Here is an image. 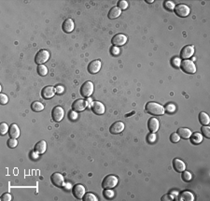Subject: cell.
<instances>
[{"label":"cell","instance_id":"e575fe53","mask_svg":"<svg viewBox=\"0 0 210 201\" xmlns=\"http://www.w3.org/2000/svg\"><path fill=\"white\" fill-rule=\"evenodd\" d=\"M8 146L10 147V148H15L16 146H17V144H18V141H17V140L16 139H12V138H10L9 140H8Z\"/></svg>","mask_w":210,"mask_h":201},{"label":"cell","instance_id":"e0dca14e","mask_svg":"<svg viewBox=\"0 0 210 201\" xmlns=\"http://www.w3.org/2000/svg\"><path fill=\"white\" fill-rule=\"evenodd\" d=\"M91 109H92L93 112L97 114V115H101V114H103L105 112V106L99 101L93 102V105H92Z\"/></svg>","mask_w":210,"mask_h":201},{"label":"cell","instance_id":"1f68e13d","mask_svg":"<svg viewBox=\"0 0 210 201\" xmlns=\"http://www.w3.org/2000/svg\"><path fill=\"white\" fill-rule=\"evenodd\" d=\"M9 125L6 123H1V125H0V133H1V135H5L7 132H9Z\"/></svg>","mask_w":210,"mask_h":201},{"label":"cell","instance_id":"7c38bea8","mask_svg":"<svg viewBox=\"0 0 210 201\" xmlns=\"http://www.w3.org/2000/svg\"><path fill=\"white\" fill-rule=\"evenodd\" d=\"M51 182L57 186V187H63L64 185V177L62 174L60 173H53L51 176Z\"/></svg>","mask_w":210,"mask_h":201},{"label":"cell","instance_id":"44dd1931","mask_svg":"<svg viewBox=\"0 0 210 201\" xmlns=\"http://www.w3.org/2000/svg\"><path fill=\"white\" fill-rule=\"evenodd\" d=\"M9 134L10 138L12 139H18L20 136V129L16 124H11L9 128Z\"/></svg>","mask_w":210,"mask_h":201},{"label":"cell","instance_id":"c3c4849f","mask_svg":"<svg viewBox=\"0 0 210 201\" xmlns=\"http://www.w3.org/2000/svg\"><path fill=\"white\" fill-rule=\"evenodd\" d=\"M70 187H71V184H70V183H67V184L65 185V189H69Z\"/></svg>","mask_w":210,"mask_h":201},{"label":"cell","instance_id":"d6986e66","mask_svg":"<svg viewBox=\"0 0 210 201\" xmlns=\"http://www.w3.org/2000/svg\"><path fill=\"white\" fill-rule=\"evenodd\" d=\"M124 130V124L122 122H116L110 126V133L111 134H120Z\"/></svg>","mask_w":210,"mask_h":201},{"label":"cell","instance_id":"d590c367","mask_svg":"<svg viewBox=\"0 0 210 201\" xmlns=\"http://www.w3.org/2000/svg\"><path fill=\"white\" fill-rule=\"evenodd\" d=\"M104 195L106 196V198L110 199V198H112V197L114 196V193H113V191H111V190H109V189H105V191H104Z\"/></svg>","mask_w":210,"mask_h":201},{"label":"cell","instance_id":"ba28073f","mask_svg":"<svg viewBox=\"0 0 210 201\" xmlns=\"http://www.w3.org/2000/svg\"><path fill=\"white\" fill-rule=\"evenodd\" d=\"M72 193H73V195L76 198L82 199L83 198V195H85V188L81 184H76L72 188Z\"/></svg>","mask_w":210,"mask_h":201},{"label":"cell","instance_id":"83f0119b","mask_svg":"<svg viewBox=\"0 0 210 201\" xmlns=\"http://www.w3.org/2000/svg\"><path fill=\"white\" fill-rule=\"evenodd\" d=\"M38 73H39V75H40L42 77L46 76L47 73H48V69L46 68V65H38Z\"/></svg>","mask_w":210,"mask_h":201},{"label":"cell","instance_id":"f546056e","mask_svg":"<svg viewBox=\"0 0 210 201\" xmlns=\"http://www.w3.org/2000/svg\"><path fill=\"white\" fill-rule=\"evenodd\" d=\"M163 7L168 11H173L175 10V3L172 1H165L163 3Z\"/></svg>","mask_w":210,"mask_h":201},{"label":"cell","instance_id":"7bdbcfd3","mask_svg":"<svg viewBox=\"0 0 210 201\" xmlns=\"http://www.w3.org/2000/svg\"><path fill=\"white\" fill-rule=\"evenodd\" d=\"M77 113H76V111H72L71 112L69 113V118L71 119L72 121H74V120H76L77 119Z\"/></svg>","mask_w":210,"mask_h":201},{"label":"cell","instance_id":"30bf717a","mask_svg":"<svg viewBox=\"0 0 210 201\" xmlns=\"http://www.w3.org/2000/svg\"><path fill=\"white\" fill-rule=\"evenodd\" d=\"M193 52H194L193 46H185L180 52V58H182L184 60H188L190 57L192 56Z\"/></svg>","mask_w":210,"mask_h":201},{"label":"cell","instance_id":"60d3db41","mask_svg":"<svg viewBox=\"0 0 210 201\" xmlns=\"http://www.w3.org/2000/svg\"><path fill=\"white\" fill-rule=\"evenodd\" d=\"M155 140H156V136H155V134H154V133L150 134V135L148 136V141H149L150 143H153Z\"/></svg>","mask_w":210,"mask_h":201},{"label":"cell","instance_id":"681fc988","mask_svg":"<svg viewBox=\"0 0 210 201\" xmlns=\"http://www.w3.org/2000/svg\"><path fill=\"white\" fill-rule=\"evenodd\" d=\"M147 2H148V3H152V2H153V0H148Z\"/></svg>","mask_w":210,"mask_h":201},{"label":"cell","instance_id":"2e32d148","mask_svg":"<svg viewBox=\"0 0 210 201\" xmlns=\"http://www.w3.org/2000/svg\"><path fill=\"white\" fill-rule=\"evenodd\" d=\"M173 167H174V170H176L177 172H182L185 170L186 169V165L184 164V162L179 158H176V159H174L173 160Z\"/></svg>","mask_w":210,"mask_h":201},{"label":"cell","instance_id":"7a4b0ae2","mask_svg":"<svg viewBox=\"0 0 210 201\" xmlns=\"http://www.w3.org/2000/svg\"><path fill=\"white\" fill-rule=\"evenodd\" d=\"M118 184V178L115 175H108L102 182V187L104 189H112Z\"/></svg>","mask_w":210,"mask_h":201},{"label":"cell","instance_id":"603a6c76","mask_svg":"<svg viewBox=\"0 0 210 201\" xmlns=\"http://www.w3.org/2000/svg\"><path fill=\"white\" fill-rule=\"evenodd\" d=\"M179 199L180 201H193V200H194V196H193V195H192L191 192H189V191H184V192H182V193L179 195Z\"/></svg>","mask_w":210,"mask_h":201},{"label":"cell","instance_id":"f1b7e54d","mask_svg":"<svg viewBox=\"0 0 210 201\" xmlns=\"http://www.w3.org/2000/svg\"><path fill=\"white\" fill-rule=\"evenodd\" d=\"M84 201H97V197L93 195V194H91V193H88V194H85L83 195V198H82Z\"/></svg>","mask_w":210,"mask_h":201},{"label":"cell","instance_id":"f6af8a7d","mask_svg":"<svg viewBox=\"0 0 210 201\" xmlns=\"http://www.w3.org/2000/svg\"><path fill=\"white\" fill-rule=\"evenodd\" d=\"M174 197L171 195H165L162 197V201H164V200H173Z\"/></svg>","mask_w":210,"mask_h":201},{"label":"cell","instance_id":"b9f144b4","mask_svg":"<svg viewBox=\"0 0 210 201\" xmlns=\"http://www.w3.org/2000/svg\"><path fill=\"white\" fill-rule=\"evenodd\" d=\"M1 200H4V201H10V200H11V195H10L9 193L3 194V195H1Z\"/></svg>","mask_w":210,"mask_h":201},{"label":"cell","instance_id":"d6a6232c","mask_svg":"<svg viewBox=\"0 0 210 201\" xmlns=\"http://www.w3.org/2000/svg\"><path fill=\"white\" fill-rule=\"evenodd\" d=\"M181 178H182V180L184 181V182H190L191 180V174L189 172V171H182V176H181Z\"/></svg>","mask_w":210,"mask_h":201},{"label":"cell","instance_id":"ffe728a7","mask_svg":"<svg viewBox=\"0 0 210 201\" xmlns=\"http://www.w3.org/2000/svg\"><path fill=\"white\" fill-rule=\"evenodd\" d=\"M159 121L156 119V118H150L148 122V127H149V130L151 132V133H155L158 131L159 129Z\"/></svg>","mask_w":210,"mask_h":201},{"label":"cell","instance_id":"8fae6325","mask_svg":"<svg viewBox=\"0 0 210 201\" xmlns=\"http://www.w3.org/2000/svg\"><path fill=\"white\" fill-rule=\"evenodd\" d=\"M55 88L53 86H46L42 89L41 91V95L44 99H50L51 98L54 94H55Z\"/></svg>","mask_w":210,"mask_h":201},{"label":"cell","instance_id":"5b68a950","mask_svg":"<svg viewBox=\"0 0 210 201\" xmlns=\"http://www.w3.org/2000/svg\"><path fill=\"white\" fill-rule=\"evenodd\" d=\"M50 58V52L47 50H40L39 51V52L37 53L36 57H35V62L36 64H39V65H43L44 63H46Z\"/></svg>","mask_w":210,"mask_h":201},{"label":"cell","instance_id":"7dc6e473","mask_svg":"<svg viewBox=\"0 0 210 201\" xmlns=\"http://www.w3.org/2000/svg\"><path fill=\"white\" fill-rule=\"evenodd\" d=\"M86 104H87L88 107H92V105H93V100L90 99V98H88V99L86 100Z\"/></svg>","mask_w":210,"mask_h":201},{"label":"cell","instance_id":"f35d334b","mask_svg":"<svg viewBox=\"0 0 210 201\" xmlns=\"http://www.w3.org/2000/svg\"><path fill=\"white\" fill-rule=\"evenodd\" d=\"M164 110H165V111L168 112V113H173L175 111H176V107H175L173 104H168Z\"/></svg>","mask_w":210,"mask_h":201},{"label":"cell","instance_id":"5bb4252c","mask_svg":"<svg viewBox=\"0 0 210 201\" xmlns=\"http://www.w3.org/2000/svg\"><path fill=\"white\" fill-rule=\"evenodd\" d=\"M101 69V62L99 60L92 61L88 65V71L91 74H96Z\"/></svg>","mask_w":210,"mask_h":201},{"label":"cell","instance_id":"6da1fadb","mask_svg":"<svg viewBox=\"0 0 210 201\" xmlns=\"http://www.w3.org/2000/svg\"><path fill=\"white\" fill-rule=\"evenodd\" d=\"M146 111L151 115L157 116V115H163L165 111L164 108L155 102H149L146 105Z\"/></svg>","mask_w":210,"mask_h":201},{"label":"cell","instance_id":"cb8c5ba5","mask_svg":"<svg viewBox=\"0 0 210 201\" xmlns=\"http://www.w3.org/2000/svg\"><path fill=\"white\" fill-rule=\"evenodd\" d=\"M121 10L118 7H113L109 10V12L108 14V17H109V19H116V18H118L121 15Z\"/></svg>","mask_w":210,"mask_h":201},{"label":"cell","instance_id":"9a60e30c","mask_svg":"<svg viewBox=\"0 0 210 201\" xmlns=\"http://www.w3.org/2000/svg\"><path fill=\"white\" fill-rule=\"evenodd\" d=\"M46 149H47V143L45 140H40L39 141L36 146L34 147V153L36 154H43L45 152H46Z\"/></svg>","mask_w":210,"mask_h":201},{"label":"cell","instance_id":"3957f363","mask_svg":"<svg viewBox=\"0 0 210 201\" xmlns=\"http://www.w3.org/2000/svg\"><path fill=\"white\" fill-rule=\"evenodd\" d=\"M180 68H181L182 71H184L185 73H188V74H193L196 71L195 64H193V62L191 60H183L180 63Z\"/></svg>","mask_w":210,"mask_h":201},{"label":"cell","instance_id":"52a82bcc","mask_svg":"<svg viewBox=\"0 0 210 201\" xmlns=\"http://www.w3.org/2000/svg\"><path fill=\"white\" fill-rule=\"evenodd\" d=\"M64 111L63 108L60 106L54 107L51 111V117H52L53 121L56 123L61 122L64 118Z\"/></svg>","mask_w":210,"mask_h":201},{"label":"cell","instance_id":"ab89813d","mask_svg":"<svg viewBox=\"0 0 210 201\" xmlns=\"http://www.w3.org/2000/svg\"><path fill=\"white\" fill-rule=\"evenodd\" d=\"M180 60L179 58H174L172 60V65L175 66V68H179V66H180Z\"/></svg>","mask_w":210,"mask_h":201},{"label":"cell","instance_id":"9c48e42d","mask_svg":"<svg viewBox=\"0 0 210 201\" xmlns=\"http://www.w3.org/2000/svg\"><path fill=\"white\" fill-rule=\"evenodd\" d=\"M126 41H127V37L123 34H117L111 40L112 44L115 46H122L126 43Z\"/></svg>","mask_w":210,"mask_h":201},{"label":"cell","instance_id":"bcb514c9","mask_svg":"<svg viewBox=\"0 0 210 201\" xmlns=\"http://www.w3.org/2000/svg\"><path fill=\"white\" fill-rule=\"evenodd\" d=\"M119 52H120L119 48H117V47H112V48H111V53H112V54L117 55V54L119 53Z\"/></svg>","mask_w":210,"mask_h":201},{"label":"cell","instance_id":"836d02e7","mask_svg":"<svg viewBox=\"0 0 210 201\" xmlns=\"http://www.w3.org/2000/svg\"><path fill=\"white\" fill-rule=\"evenodd\" d=\"M180 140V137L179 136V134L178 133H173L171 134V136H170V140L173 142V143H177L179 142Z\"/></svg>","mask_w":210,"mask_h":201},{"label":"cell","instance_id":"4fadbf2b","mask_svg":"<svg viewBox=\"0 0 210 201\" xmlns=\"http://www.w3.org/2000/svg\"><path fill=\"white\" fill-rule=\"evenodd\" d=\"M87 107V104H86V101L83 99H78L76 100V101H74V103L72 104V110L74 111H82L85 110V108Z\"/></svg>","mask_w":210,"mask_h":201},{"label":"cell","instance_id":"4dcf8cb0","mask_svg":"<svg viewBox=\"0 0 210 201\" xmlns=\"http://www.w3.org/2000/svg\"><path fill=\"white\" fill-rule=\"evenodd\" d=\"M203 136L206 139H210V128L209 126H202L201 128Z\"/></svg>","mask_w":210,"mask_h":201},{"label":"cell","instance_id":"277c9868","mask_svg":"<svg viewBox=\"0 0 210 201\" xmlns=\"http://www.w3.org/2000/svg\"><path fill=\"white\" fill-rule=\"evenodd\" d=\"M93 93V84L92 82L90 81H87L85 82L81 88H80V94L83 96V97H89L92 95V94Z\"/></svg>","mask_w":210,"mask_h":201},{"label":"cell","instance_id":"ac0fdd59","mask_svg":"<svg viewBox=\"0 0 210 201\" xmlns=\"http://www.w3.org/2000/svg\"><path fill=\"white\" fill-rule=\"evenodd\" d=\"M62 28H63V31L64 33H70L72 32L73 29H74V22L72 19H65L63 23V25H62Z\"/></svg>","mask_w":210,"mask_h":201},{"label":"cell","instance_id":"4316f807","mask_svg":"<svg viewBox=\"0 0 210 201\" xmlns=\"http://www.w3.org/2000/svg\"><path fill=\"white\" fill-rule=\"evenodd\" d=\"M199 121L203 125H208L210 123V119L209 116L205 113V112H200L199 114Z\"/></svg>","mask_w":210,"mask_h":201},{"label":"cell","instance_id":"74e56055","mask_svg":"<svg viewBox=\"0 0 210 201\" xmlns=\"http://www.w3.org/2000/svg\"><path fill=\"white\" fill-rule=\"evenodd\" d=\"M8 101H9L8 96L5 94H0V103H1L2 105H5V104L8 103Z\"/></svg>","mask_w":210,"mask_h":201},{"label":"cell","instance_id":"8992f818","mask_svg":"<svg viewBox=\"0 0 210 201\" xmlns=\"http://www.w3.org/2000/svg\"><path fill=\"white\" fill-rule=\"evenodd\" d=\"M175 13L179 17H187L190 14V8L185 4H179L177 7H175Z\"/></svg>","mask_w":210,"mask_h":201},{"label":"cell","instance_id":"484cf974","mask_svg":"<svg viewBox=\"0 0 210 201\" xmlns=\"http://www.w3.org/2000/svg\"><path fill=\"white\" fill-rule=\"evenodd\" d=\"M31 109L33 111L35 112H39V111H41L44 110V106L42 103H40L39 101H34L32 104H31Z\"/></svg>","mask_w":210,"mask_h":201},{"label":"cell","instance_id":"d4e9b609","mask_svg":"<svg viewBox=\"0 0 210 201\" xmlns=\"http://www.w3.org/2000/svg\"><path fill=\"white\" fill-rule=\"evenodd\" d=\"M190 140H191V142L192 144H199L202 142L203 140V136L201 135L200 133H194V134H191V136L190 137Z\"/></svg>","mask_w":210,"mask_h":201},{"label":"cell","instance_id":"8d00e7d4","mask_svg":"<svg viewBox=\"0 0 210 201\" xmlns=\"http://www.w3.org/2000/svg\"><path fill=\"white\" fill-rule=\"evenodd\" d=\"M128 7V3L125 1V0H121L118 3V8L121 10H126Z\"/></svg>","mask_w":210,"mask_h":201},{"label":"cell","instance_id":"7402d4cb","mask_svg":"<svg viewBox=\"0 0 210 201\" xmlns=\"http://www.w3.org/2000/svg\"><path fill=\"white\" fill-rule=\"evenodd\" d=\"M178 134L179 136L180 137V139H183V140H188L190 139V137L191 136V131L189 129V128H186V127H181L178 130Z\"/></svg>","mask_w":210,"mask_h":201},{"label":"cell","instance_id":"ee69618b","mask_svg":"<svg viewBox=\"0 0 210 201\" xmlns=\"http://www.w3.org/2000/svg\"><path fill=\"white\" fill-rule=\"evenodd\" d=\"M55 92H56L57 94H61L64 92V87H63L62 85H58V86H56V87H55Z\"/></svg>","mask_w":210,"mask_h":201}]
</instances>
